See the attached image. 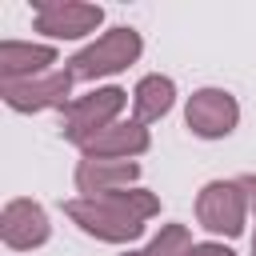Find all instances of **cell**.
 <instances>
[{"mask_svg": "<svg viewBox=\"0 0 256 256\" xmlns=\"http://www.w3.org/2000/svg\"><path fill=\"white\" fill-rule=\"evenodd\" d=\"M64 216L84 236H96L104 244H132V240L144 236V220H136L132 212H124L108 196H76V200L64 204Z\"/></svg>", "mask_w": 256, "mask_h": 256, "instance_id": "3", "label": "cell"}, {"mask_svg": "<svg viewBox=\"0 0 256 256\" xmlns=\"http://www.w3.org/2000/svg\"><path fill=\"white\" fill-rule=\"evenodd\" d=\"M184 124L192 128V136L200 140H224L236 132L240 124V104L232 92L224 88H196L188 96V108H184Z\"/></svg>", "mask_w": 256, "mask_h": 256, "instance_id": "6", "label": "cell"}, {"mask_svg": "<svg viewBox=\"0 0 256 256\" xmlns=\"http://www.w3.org/2000/svg\"><path fill=\"white\" fill-rule=\"evenodd\" d=\"M124 104H128V92L116 88V84L96 88V92H88V96H76V100L60 112V136H64L68 144L84 148L92 136H100L104 128H112V124L120 120Z\"/></svg>", "mask_w": 256, "mask_h": 256, "instance_id": "2", "label": "cell"}, {"mask_svg": "<svg viewBox=\"0 0 256 256\" xmlns=\"http://www.w3.org/2000/svg\"><path fill=\"white\" fill-rule=\"evenodd\" d=\"M104 20L100 4L84 0H32V24L48 40H84Z\"/></svg>", "mask_w": 256, "mask_h": 256, "instance_id": "5", "label": "cell"}, {"mask_svg": "<svg viewBox=\"0 0 256 256\" xmlns=\"http://www.w3.org/2000/svg\"><path fill=\"white\" fill-rule=\"evenodd\" d=\"M48 236H52V224H48V212L36 200L16 196V200L4 204V212H0V240H4V248L28 252V248H40Z\"/></svg>", "mask_w": 256, "mask_h": 256, "instance_id": "8", "label": "cell"}, {"mask_svg": "<svg viewBox=\"0 0 256 256\" xmlns=\"http://www.w3.org/2000/svg\"><path fill=\"white\" fill-rule=\"evenodd\" d=\"M140 52H144L140 32L128 28V24H120V28H108L104 36H96L92 44H84V48L68 60V72H72V80H84V84H88V80L124 72L128 64L140 60Z\"/></svg>", "mask_w": 256, "mask_h": 256, "instance_id": "1", "label": "cell"}, {"mask_svg": "<svg viewBox=\"0 0 256 256\" xmlns=\"http://www.w3.org/2000/svg\"><path fill=\"white\" fill-rule=\"evenodd\" d=\"M72 72L68 68H56L48 76H36V80H20V84H0V96L12 112H44V108H68L76 96H72Z\"/></svg>", "mask_w": 256, "mask_h": 256, "instance_id": "7", "label": "cell"}, {"mask_svg": "<svg viewBox=\"0 0 256 256\" xmlns=\"http://www.w3.org/2000/svg\"><path fill=\"white\" fill-rule=\"evenodd\" d=\"M56 48L52 44H32V40H4L0 44V84H20L56 72Z\"/></svg>", "mask_w": 256, "mask_h": 256, "instance_id": "10", "label": "cell"}, {"mask_svg": "<svg viewBox=\"0 0 256 256\" xmlns=\"http://www.w3.org/2000/svg\"><path fill=\"white\" fill-rule=\"evenodd\" d=\"M152 148V136L144 124L136 120H116L112 128H104L100 136H92L80 152L84 156H104V160H136Z\"/></svg>", "mask_w": 256, "mask_h": 256, "instance_id": "11", "label": "cell"}, {"mask_svg": "<svg viewBox=\"0 0 256 256\" xmlns=\"http://www.w3.org/2000/svg\"><path fill=\"white\" fill-rule=\"evenodd\" d=\"M120 256H148V252H132V248H128V252H120Z\"/></svg>", "mask_w": 256, "mask_h": 256, "instance_id": "16", "label": "cell"}, {"mask_svg": "<svg viewBox=\"0 0 256 256\" xmlns=\"http://www.w3.org/2000/svg\"><path fill=\"white\" fill-rule=\"evenodd\" d=\"M76 192L84 196H108L120 188H136L140 164L136 160H104V156H84L76 164Z\"/></svg>", "mask_w": 256, "mask_h": 256, "instance_id": "9", "label": "cell"}, {"mask_svg": "<svg viewBox=\"0 0 256 256\" xmlns=\"http://www.w3.org/2000/svg\"><path fill=\"white\" fill-rule=\"evenodd\" d=\"M172 104H176V84H172V76L152 72V76H144V80L132 88V120H136V124L164 120V116L172 112Z\"/></svg>", "mask_w": 256, "mask_h": 256, "instance_id": "12", "label": "cell"}, {"mask_svg": "<svg viewBox=\"0 0 256 256\" xmlns=\"http://www.w3.org/2000/svg\"><path fill=\"white\" fill-rule=\"evenodd\" d=\"M240 184H244L248 204H252V212H256V176H240ZM252 256H256V236H252Z\"/></svg>", "mask_w": 256, "mask_h": 256, "instance_id": "15", "label": "cell"}, {"mask_svg": "<svg viewBox=\"0 0 256 256\" xmlns=\"http://www.w3.org/2000/svg\"><path fill=\"white\" fill-rule=\"evenodd\" d=\"M188 248H192V232L184 228V224H164L152 240H148V256H188Z\"/></svg>", "mask_w": 256, "mask_h": 256, "instance_id": "13", "label": "cell"}, {"mask_svg": "<svg viewBox=\"0 0 256 256\" xmlns=\"http://www.w3.org/2000/svg\"><path fill=\"white\" fill-rule=\"evenodd\" d=\"M188 256H236L228 244H216V240H204V244H192Z\"/></svg>", "mask_w": 256, "mask_h": 256, "instance_id": "14", "label": "cell"}, {"mask_svg": "<svg viewBox=\"0 0 256 256\" xmlns=\"http://www.w3.org/2000/svg\"><path fill=\"white\" fill-rule=\"evenodd\" d=\"M248 192L240 180H208L196 196V220L212 236H240L248 224Z\"/></svg>", "mask_w": 256, "mask_h": 256, "instance_id": "4", "label": "cell"}]
</instances>
